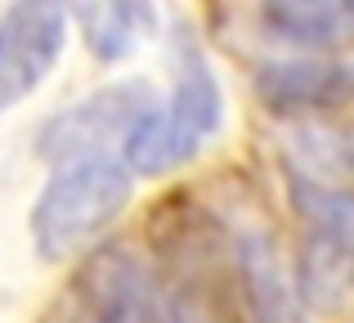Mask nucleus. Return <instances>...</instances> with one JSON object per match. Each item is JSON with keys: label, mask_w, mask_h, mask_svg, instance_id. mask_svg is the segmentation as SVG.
Here are the masks:
<instances>
[{"label": "nucleus", "mask_w": 354, "mask_h": 323, "mask_svg": "<svg viewBox=\"0 0 354 323\" xmlns=\"http://www.w3.org/2000/svg\"><path fill=\"white\" fill-rule=\"evenodd\" d=\"M234 274L256 323H301V288L283 265V252L269 234H242L234 243Z\"/></svg>", "instance_id": "8"}, {"label": "nucleus", "mask_w": 354, "mask_h": 323, "mask_svg": "<svg viewBox=\"0 0 354 323\" xmlns=\"http://www.w3.org/2000/svg\"><path fill=\"white\" fill-rule=\"evenodd\" d=\"M251 90L274 117H310L354 104V59H319V54H287L265 59L251 72Z\"/></svg>", "instance_id": "5"}, {"label": "nucleus", "mask_w": 354, "mask_h": 323, "mask_svg": "<svg viewBox=\"0 0 354 323\" xmlns=\"http://www.w3.org/2000/svg\"><path fill=\"white\" fill-rule=\"evenodd\" d=\"M130 193H135V175L121 158L59 166L36 193L27 216L32 247L45 261L81 256L117 225V216L130 207Z\"/></svg>", "instance_id": "2"}, {"label": "nucleus", "mask_w": 354, "mask_h": 323, "mask_svg": "<svg viewBox=\"0 0 354 323\" xmlns=\"http://www.w3.org/2000/svg\"><path fill=\"white\" fill-rule=\"evenodd\" d=\"M63 323H216L207 301L189 297L130 247H99L63 292Z\"/></svg>", "instance_id": "1"}, {"label": "nucleus", "mask_w": 354, "mask_h": 323, "mask_svg": "<svg viewBox=\"0 0 354 323\" xmlns=\"http://www.w3.org/2000/svg\"><path fill=\"white\" fill-rule=\"evenodd\" d=\"M157 104V95L144 81H117L95 95L77 99L72 108L54 113L36 135V153L59 171L72 162H95L113 158V144H126V135L135 131V122Z\"/></svg>", "instance_id": "4"}, {"label": "nucleus", "mask_w": 354, "mask_h": 323, "mask_svg": "<svg viewBox=\"0 0 354 323\" xmlns=\"http://www.w3.org/2000/svg\"><path fill=\"white\" fill-rule=\"evenodd\" d=\"M68 18L81 27V41L95 59L117 63L153 32L157 9L153 5H130V0H104V5H77Z\"/></svg>", "instance_id": "10"}, {"label": "nucleus", "mask_w": 354, "mask_h": 323, "mask_svg": "<svg viewBox=\"0 0 354 323\" xmlns=\"http://www.w3.org/2000/svg\"><path fill=\"white\" fill-rule=\"evenodd\" d=\"M220 117L225 104H220V81L211 63L202 59L198 45H180L171 95L157 99L135 122V131L121 144V162L130 166V175H166L220 131Z\"/></svg>", "instance_id": "3"}, {"label": "nucleus", "mask_w": 354, "mask_h": 323, "mask_svg": "<svg viewBox=\"0 0 354 323\" xmlns=\"http://www.w3.org/2000/svg\"><path fill=\"white\" fill-rule=\"evenodd\" d=\"M283 162L301 184L354 193V122H296L283 140Z\"/></svg>", "instance_id": "9"}, {"label": "nucleus", "mask_w": 354, "mask_h": 323, "mask_svg": "<svg viewBox=\"0 0 354 323\" xmlns=\"http://www.w3.org/2000/svg\"><path fill=\"white\" fill-rule=\"evenodd\" d=\"M68 23L59 5H9L0 14V113L41 90L68 45Z\"/></svg>", "instance_id": "6"}, {"label": "nucleus", "mask_w": 354, "mask_h": 323, "mask_svg": "<svg viewBox=\"0 0 354 323\" xmlns=\"http://www.w3.org/2000/svg\"><path fill=\"white\" fill-rule=\"evenodd\" d=\"M260 32L274 45L319 59H346L354 50V0H274L256 9Z\"/></svg>", "instance_id": "7"}]
</instances>
